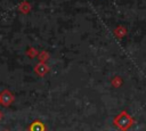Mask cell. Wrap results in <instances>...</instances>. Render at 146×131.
I'll use <instances>...</instances> for the list:
<instances>
[{"label":"cell","instance_id":"obj_1","mask_svg":"<svg viewBox=\"0 0 146 131\" xmlns=\"http://www.w3.org/2000/svg\"><path fill=\"white\" fill-rule=\"evenodd\" d=\"M114 123L117 128H120L121 130H127L131 126L132 124V118L125 113V112H122L120 115L116 116V118L114 120Z\"/></svg>","mask_w":146,"mask_h":131},{"label":"cell","instance_id":"obj_2","mask_svg":"<svg viewBox=\"0 0 146 131\" xmlns=\"http://www.w3.org/2000/svg\"><path fill=\"white\" fill-rule=\"evenodd\" d=\"M30 131H46V128H44V124L40 121H34L30 128H29Z\"/></svg>","mask_w":146,"mask_h":131},{"label":"cell","instance_id":"obj_3","mask_svg":"<svg viewBox=\"0 0 146 131\" xmlns=\"http://www.w3.org/2000/svg\"><path fill=\"white\" fill-rule=\"evenodd\" d=\"M5 131H7V130H5Z\"/></svg>","mask_w":146,"mask_h":131}]
</instances>
